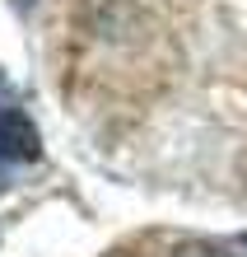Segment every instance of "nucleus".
<instances>
[{"label": "nucleus", "mask_w": 247, "mask_h": 257, "mask_svg": "<svg viewBox=\"0 0 247 257\" xmlns=\"http://www.w3.org/2000/svg\"><path fill=\"white\" fill-rule=\"evenodd\" d=\"M42 155V141H38V126L28 122L24 112H0V178L10 169H24Z\"/></svg>", "instance_id": "obj_1"}, {"label": "nucleus", "mask_w": 247, "mask_h": 257, "mask_svg": "<svg viewBox=\"0 0 247 257\" xmlns=\"http://www.w3.org/2000/svg\"><path fill=\"white\" fill-rule=\"evenodd\" d=\"M177 257H238L233 248H224V243H187Z\"/></svg>", "instance_id": "obj_2"}, {"label": "nucleus", "mask_w": 247, "mask_h": 257, "mask_svg": "<svg viewBox=\"0 0 247 257\" xmlns=\"http://www.w3.org/2000/svg\"><path fill=\"white\" fill-rule=\"evenodd\" d=\"M19 5H24V10H28V5H33V0H19Z\"/></svg>", "instance_id": "obj_3"}]
</instances>
